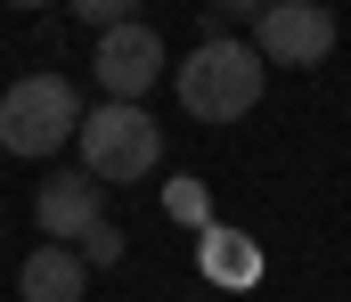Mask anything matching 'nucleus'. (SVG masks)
I'll return each instance as SVG.
<instances>
[{
    "label": "nucleus",
    "mask_w": 351,
    "mask_h": 302,
    "mask_svg": "<svg viewBox=\"0 0 351 302\" xmlns=\"http://www.w3.org/2000/svg\"><path fill=\"white\" fill-rule=\"evenodd\" d=\"M262 74L269 66L245 49V41L213 33V41H196V58L180 66V106H188L196 123H237V114L262 106Z\"/></svg>",
    "instance_id": "obj_1"
},
{
    "label": "nucleus",
    "mask_w": 351,
    "mask_h": 302,
    "mask_svg": "<svg viewBox=\"0 0 351 302\" xmlns=\"http://www.w3.org/2000/svg\"><path fill=\"white\" fill-rule=\"evenodd\" d=\"M82 131V99L66 74H25L0 90V147L8 155H58Z\"/></svg>",
    "instance_id": "obj_2"
},
{
    "label": "nucleus",
    "mask_w": 351,
    "mask_h": 302,
    "mask_svg": "<svg viewBox=\"0 0 351 302\" xmlns=\"http://www.w3.org/2000/svg\"><path fill=\"white\" fill-rule=\"evenodd\" d=\"M74 147H82V172H90V180H147V172L164 164V131H156L139 106H114V99L82 114Z\"/></svg>",
    "instance_id": "obj_3"
},
{
    "label": "nucleus",
    "mask_w": 351,
    "mask_h": 302,
    "mask_svg": "<svg viewBox=\"0 0 351 302\" xmlns=\"http://www.w3.org/2000/svg\"><path fill=\"white\" fill-rule=\"evenodd\" d=\"M335 8L327 0H278V8H254V58L269 66H327L335 49Z\"/></svg>",
    "instance_id": "obj_4"
},
{
    "label": "nucleus",
    "mask_w": 351,
    "mask_h": 302,
    "mask_svg": "<svg viewBox=\"0 0 351 302\" xmlns=\"http://www.w3.org/2000/svg\"><path fill=\"white\" fill-rule=\"evenodd\" d=\"M90 66H98V90H106L114 106H139V90L164 74V41H156V25L131 16V25L98 33V58H90Z\"/></svg>",
    "instance_id": "obj_5"
},
{
    "label": "nucleus",
    "mask_w": 351,
    "mask_h": 302,
    "mask_svg": "<svg viewBox=\"0 0 351 302\" xmlns=\"http://www.w3.org/2000/svg\"><path fill=\"white\" fill-rule=\"evenodd\" d=\"M33 212H41L49 245H82L90 229L106 221V212H98V180H90V172H58V180L33 197Z\"/></svg>",
    "instance_id": "obj_6"
},
{
    "label": "nucleus",
    "mask_w": 351,
    "mask_h": 302,
    "mask_svg": "<svg viewBox=\"0 0 351 302\" xmlns=\"http://www.w3.org/2000/svg\"><path fill=\"white\" fill-rule=\"evenodd\" d=\"M82 253L74 245H41V253H25V270H16V294L25 302H82Z\"/></svg>",
    "instance_id": "obj_7"
},
{
    "label": "nucleus",
    "mask_w": 351,
    "mask_h": 302,
    "mask_svg": "<svg viewBox=\"0 0 351 302\" xmlns=\"http://www.w3.org/2000/svg\"><path fill=\"white\" fill-rule=\"evenodd\" d=\"M204 270H213L221 286H254V278H262V270H254V245H245L237 229H213V237H204Z\"/></svg>",
    "instance_id": "obj_8"
},
{
    "label": "nucleus",
    "mask_w": 351,
    "mask_h": 302,
    "mask_svg": "<svg viewBox=\"0 0 351 302\" xmlns=\"http://www.w3.org/2000/svg\"><path fill=\"white\" fill-rule=\"evenodd\" d=\"M164 204H172V221H196V229H204V180H172Z\"/></svg>",
    "instance_id": "obj_9"
},
{
    "label": "nucleus",
    "mask_w": 351,
    "mask_h": 302,
    "mask_svg": "<svg viewBox=\"0 0 351 302\" xmlns=\"http://www.w3.org/2000/svg\"><path fill=\"white\" fill-rule=\"evenodd\" d=\"M114 253H123V229H114V221H98V229L82 237V270H98V262H114Z\"/></svg>",
    "instance_id": "obj_10"
},
{
    "label": "nucleus",
    "mask_w": 351,
    "mask_h": 302,
    "mask_svg": "<svg viewBox=\"0 0 351 302\" xmlns=\"http://www.w3.org/2000/svg\"><path fill=\"white\" fill-rule=\"evenodd\" d=\"M82 16L98 25V33H114V25H131V8H123V0H82Z\"/></svg>",
    "instance_id": "obj_11"
}]
</instances>
